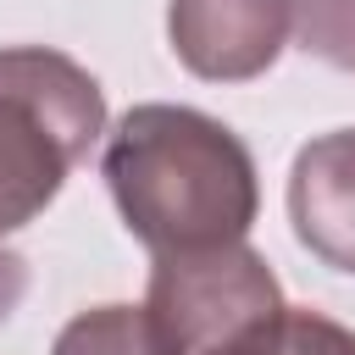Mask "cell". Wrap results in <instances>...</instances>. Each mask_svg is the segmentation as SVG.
<instances>
[{"mask_svg": "<svg viewBox=\"0 0 355 355\" xmlns=\"http://www.w3.org/2000/svg\"><path fill=\"white\" fill-rule=\"evenodd\" d=\"M288 222L322 266L355 277V128L322 133L294 155Z\"/></svg>", "mask_w": 355, "mask_h": 355, "instance_id": "5", "label": "cell"}, {"mask_svg": "<svg viewBox=\"0 0 355 355\" xmlns=\"http://www.w3.org/2000/svg\"><path fill=\"white\" fill-rule=\"evenodd\" d=\"M50 355H178V349L144 305H94L55 333Z\"/></svg>", "mask_w": 355, "mask_h": 355, "instance_id": "6", "label": "cell"}, {"mask_svg": "<svg viewBox=\"0 0 355 355\" xmlns=\"http://www.w3.org/2000/svg\"><path fill=\"white\" fill-rule=\"evenodd\" d=\"M288 0H172L166 39L194 78L244 83L261 78L288 39Z\"/></svg>", "mask_w": 355, "mask_h": 355, "instance_id": "4", "label": "cell"}, {"mask_svg": "<svg viewBox=\"0 0 355 355\" xmlns=\"http://www.w3.org/2000/svg\"><path fill=\"white\" fill-rule=\"evenodd\" d=\"M22 288H28V266H22V255H17V250H6V244H0V322L17 311Z\"/></svg>", "mask_w": 355, "mask_h": 355, "instance_id": "9", "label": "cell"}, {"mask_svg": "<svg viewBox=\"0 0 355 355\" xmlns=\"http://www.w3.org/2000/svg\"><path fill=\"white\" fill-rule=\"evenodd\" d=\"M105 189L155 255L244 244L261 183L244 139L194 105H133L105 139Z\"/></svg>", "mask_w": 355, "mask_h": 355, "instance_id": "1", "label": "cell"}, {"mask_svg": "<svg viewBox=\"0 0 355 355\" xmlns=\"http://www.w3.org/2000/svg\"><path fill=\"white\" fill-rule=\"evenodd\" d=\"M205 355H355V333L322 311H294L277 305L266 322L233 333L227 344L205 349Z\"/></svg>", "mask_w": 355, "mask_h": 355, "instance_id": "7", "label": "cell"}, {"mask_svg": "<svg viewBox=\"0 0 355 355\" xmlns=\"http://www.w3.org/2000/svg\"><path fill=\"white\" fill-rule=\"evenodd\" d=\"M277 305H283L277 277L250 244L155 255L144 288V311L161 322L178 355H205L233 333L266 322Z\"/></svg>", "mask_w": 355, "mask_h": 355, "instance_id": "3", "label": "cell"}, {"mask_svg": "<svg viewBox=\"0 0 355 355\" xmlns=\"http://www.w3.org/2000/svg\"><path fill=\"white\" fill-rule=\"evenodd\" d=\"M105 133L100 83L61 50H0V244L28 227Z\"/></svg>", "mask_w": 355, "mask_h": 355, "instance_id": "2", "label": "cell"}, {"mask_svg": "<svg viewBox=\"0 0 355 355\" xmlns=\"http://www.w3.org/2000/svg\"><path fill=\"white\" fill-rule=\"evenodd\" d=\"M288 22L305 55L355 72V0H288Z\"/></svg>", "mask_w": 355, "mask_h": 355, "instance_id": "8", "label": "cell"}]
</instances>
